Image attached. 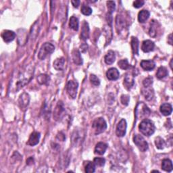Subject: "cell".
<instances>
[{
	"mask_svg": "<svg viewBox=\"0 0 173 173\" xmlns=\"http://www.w3.org/2000/svg\"><path fill=\"white\" fill-rule=\"evenodd\" d=\"M34 74V67L29 64L16 72L10 85V90L14 93L27 85L31 80Z\"/></svg>",
	"mask_w": 173,
	"mask_h": 173,
	"instance_id": "cell-1",
	"label": "cell"
},
{
	"mask_svg": "<svg viewBox=\"0 0 173 173\" xmlns=\"http://www.w3.org/2000/svg\"><path fill=\"white\" fill-rule=\"evenodd\" d=\"M139 129L142 134H144L145 136H150V135H153L155 131V126H154L153 122L150 120L144 119L140 123Z\"/></svg>",
	"mask_w": 173,
	"mask_h": 173,
	"instance_id": "cell-2",
	"label": "cell"
},
{
	"mask_svg": "<svg viewBox=\"0 0 173 173\" xmlns=\"http://www.w3.org/2000/svg\"><path fill=\"white\" fill-rule=\"evenodd\" d=\"M151 111L144 102H139L135 108V116L137 119H141L148 116Z\"/></svg>",
	"mask_w": 173,
	"mask_h": 173,
	"instance_id": "cell-3",
	"label": "cell"
},
{
	"mask_svg": "<svg viewBox=\"0 0 173 173\" xmlns=\"http://www.w3.org/2000/svg\"><path fill=\"white\" fill-rule=\"evenodd\" d=\"M55 47L54 45H52L50 43H44L40 49L38 54V58L41 60H43L48 55L53 53Z\"/></svg>",
	"mask_w": 173,
	"mask_h": 173,
	"instance_id": "cell-4",
	"label": "cell"
},
{
	"mask_svg": "<svg viewBox=\"0 0 173 173\" xmlns=\"http://www.w3.org/2000/svg\"><path fill=\"white\" fill-rule=\"evenodd\" d=\"M92 128L95 131V135H98L106 129L107 125L106 122L102 118H98L94 120L92 124Z\"/></svg>",
	"mask_w": 173,
	"mask_h": 173,
	"instance_id": "cell-5",
	"label": "cell"
},
{
	"mask_svg": "<svg viewBox=\"0 0 173 173\" xmlns=\"http://www.w3.org/2000/svg\"><path fill=\"white\" fill-rule=\"evenodd\" d=\"M133 142L134 144L137 145L139 149L141 152H146L148 149V144L145 139L143 137L140 135H135L133 137Z\"/></svg>",
	"mask_w": 173,
	"mask_h": 173,
	"instance_id": "cell-6",
	"label": "cell"
},
{
	"mask_svg": "<svg viewBox=\"0 0 173 173\" xmlns=\"http://www.w3.org/2000/svg\"><path fill=\"white\" fill-rule=\"evenodd\" d=\"M78 84V82L74 81H70L66 85V91L70 97L72 99L76 98Z\"/></svg>",
	"mask_w": 173,
	"mask_h": 173,
	"instance_id": "cell-7",
	"label": "cell"
},
{
	"mask_svg": "<svg viewBox=\"0 0 173 173\" xmlns=\"http://www.w3.org/2000/svg\"><path fill=\"white\" fill-rule=\"evenodd\" d=\"M126 122L125 119H122L118 122L117 127H116V133L118 137H124L126 134Z\"/></svg>",
	"mask_w": 173,
	"mask_h": 173,
	"instance_id": "cell-8",
	"label": "cell"
},
{
	"mask_svg": "<svg viewBox=\"0 0 173 173\" xmlns=\"http://www.w3.org/2000/svg\"><path fill=\"white\" fill-rule=\"evenodd\" d=\"M64 112V108L62 101H58V103L56 106L54 112V118L55 120H58L62 117Z\"/></svg>",
	"mask_w": 173,
	"mask_h": 173,
	"instance_id": "cell-9",
	"label": "cell"
},
{
	"mask_svg": "<svg viewBox=\"0 0 173 173\" xmlns=\"http://www.w3.org/2000/svg\"><path fill=\"white\" fill-rule=\"evenodd\" d=\"M2 37L5 42L10 43L15 39V37H16V33L14 31H9V30H6V31H3L2 33Z\"/></svg>",
	"mask_w": 173,
	"mask_h": 173,
	"instance_id": "cell-10",
	"label": "cell"
},
{
	"mask_svg": "<svg viewBox=\"0 0 173 173\" xmlns=\"http://www.w3.org/2000/svg\"><path fill=\"white\" fill-rule=\"evenodd\" d=\"M134 85V75L132 73H126L124 79V85L126 89L129 90Z\"/></svg>",
	"mask_w": 173,
	"mask_h": 173,
	"instance_id": "cell-11",
	"label": "cell"
},
{
	"mask_svg": "<svg viewBox=\"0 0 173 173\" xmlns=\"http://www.w3.org/2000/svg\"><path fill=\"white\" fill-rule=\"evenodd\" d=\"M116 30H117L118 33H120L123 31H125L126 29V22L124 20V18L118 15L117 17H116Z\"/></svg>",
	"mask_w": 173,
	"mask_h": 173,
	"instance_id": "cell-12",
	"label": "cell"
},
{
	"mask_svg": "<svg viewBox=\"0 0 173 173\" xmlns=\"http://www.w3.org/2000/svg\"><path fill=\"white\" fill-rule=\"evenodd\" d=\"M29 95L27 93H23L20 96V98L18 100V104L21 109L27 108L28 105L29 104Z\"/></svg>",
	"mask_w": 173,
	"mask_h": 173,
	"instance_id": "cell-13",
	"label": "cell"
},
{
	"mask_svg": "<svg viewBox=\"0 0 173 173\" xmlns=\"http://www.w3.org/2000/svg\"><path fill=\"white\" fill-rule=\"evenodd\" d=\"M106 77L109 80L115 81L117 80L120 77V73L118 70L115 68H111L106 73Z\"/></svg>",
	"mask_w": 173,
	"mask_h": 173,
	"instance_id": "cell-14",
	"label": "cell"
},
{
	"mask_svg": "<svg viewBox=\"0 0 173 173\" xmlns=\"http://www.w3.org/2000/svg\"><path fill=\"white\" fill-rule=\"evenodd\" d=\"M140 65L144 70L151 71L156 66V64L153 60H142Z\"/></svg>",
	"mask_w": 173,
	"mask_h": 173,
	"instance_id": "cell-15",
	"label": "cell"
},
{
	"mask_svg": "<svg viewBox=\"0 0 173 173\" xmlns=\"http://www.w3.org/2000/svg\"><path fill=\"white\" fill-rule=\"evenodd\" d=\"M40 137H41V135H40L39 133L33 132L29 137V140L28 141L27 144L31 146H34V145H36L37 144H38V143L39 142Z\"/></svg>",
	"mask_w": 173,
	"mask_h": 173,
	"instance_id": "cell-16",
	"label": "cell"
},
{
	"mask_svg": "<svg viewBox=\"0 0 173 173\" xmlns=\"http://www.w3.org/2000/svg\"><path fill=\"white\" fill-rule=\"evenodd\" d=\"M154 46H154L153 41L150 40H145L142 43L141 49L145 53H148V52H150L153 50Z\"/></svg>",
	"mask_w": 173,
	"mask_h": 173,
	"instance_id": "cell-17",
	"label": "cell"
},
{
	"mask_svg": "<svg viewBox=\"0 0 173 173\" xmlns=\"http://www.w3.org/2000/svg\"><path fill=\"white\" fill-rule=\"evenodd\" d=\"M72 57H73V60L75 64L80 66L82 64V59L81 58V55L79 51L78 50H74L72 51Z\"/></svg>",
	"mask_w": 173,
	"mask_h": 173,
	"instance_id": "cell-18",
	"label": "cell"
},
{
	"mask_svg": "<svg viewBox=\"0 0 173 173\" xmlns=\"http://www.w3.org/2000/svg\"><path fill=\"white\" fill-rule=\"evenodd\" d=\"M65 59L64 58H60L56 59L54 62V68L58 71H62L64 69Z\"/></svg>",
	"mask_w": 173,
	"mask_h": 173,
	"instance_id": "cell-19",
	"label": "cell"
},
{
	"mask_svg": "<svg viewBox=\"0 0 173 173\" xmlns=\"http://www.w3.org/2000/svg\"><path fill=\"white\" fill-rule=\"evenodd\" d=\"M160 112L164 116H169L171 115L172 112V108L170 104L164 103L161 105L160 106Z\"/></svg>",
	"mask_w": 173,
	"mask_h": 173,
	"instance_id": "cell-20",
	"label": "cell"
},
{
	"mask_svg": "<svg viewBox=\"0 0 173 173\" xmlns=\"http://www.w3.org/2000/svg\"><path fill=\"white\" fill-rule=\"evenodd\" d=\"M141 93L143 94V95L144 96L145 100H148V101L151 100L154 96L153 90L152 88H150L149 86H148V87H145L144 89H142Z\"/></svg>",
	"mask_w": 173,
	"mask_h": 173,
	"instance_id": "cell-21",
	"label": "cell"
},
{
	"mask_svg": "<svg viewBox=\"0 0 173 173\" xmlns=\"http://www.w3.org/2000/svg\"><path fill=\"white\" fill-rule=\"evenodd\" d=\"M108 145L103 142H100L97 144L95 148V153L99 155H103L106 152Z\"/></svg>",
	"mask_w": 173,
	"mask_h": 173,
	"instance_id": "cell-22",
	"label": "cell"
},
{
	"mask_svg": "<svg viewBox=\"0 0 173 173\" xmlns=\"http://www.w3.org/2000/svg\"><path fill=\"white\" fill-rule=\"evenodd\" d=\"M81 37L82 39L86 40L89 37V24L86 22L84 21L83 24H82V31H81Z\"/></svg>",
	"mask_w": 173,
	"mask_h": 173,
	"instance_id": "cell-23",
	"label": "cell"
},
{
	"mask_svg": "<svg viewBox=\"0 0 173 173\" xmlns=\"http://www.w3.org/2000/svg\"><path fill=\"white\" fill-rule=\"evenodd\" d=\"M115 58H116V56H115L114 52L113 51H109L104 57L105 62L108 65L112 64L115 61Z\"/></svg>",
	"mask_w": 173,
	"mask_h": 173,
	"instance_id": "cell-24",
	"label": "cell"
},
{
	"mask_svg": "<svg viewBox=\"0 0 173 173\" xmlns=\"http://www.w3.org/2000/svg\"><path fill=\"white\" fill-rule=\"evenodd\" d=\"M162 168L164 171H166L168 172H171L173 168L172 161L169 159L163 160L162 162Z\"/></svg>",
	"mask_w": 173,
	"mask_h": 173,
	"instance_id": "cell-25",
	"label": "cell"
},
{
	"mask_svg": "<svg viewBox=\"0 0 173 173\" xmlns=\"http://www.w3.org/2000/svg\"><path fill=\"white\" fill-rule=\"evenodd\" d=\"M131 49H132L133 53L135 55H138L139 54V41L137 37H132L131 41Z\"/></svg>",
	"mask_w": 173,
	"mask_h": 173,
	"instance_id": "cell-26",
	"label": "cell"
},
{
	"mask_svg": "<svg viewBox=\"0 0 173 173\" xmlns=\"http://www.w3.org/2000/svg\"><path fill=\"white\" fill-rule=\"evenodd\" d=\"M149 12L148 10H141L138 14V20L141 23H144L149 17Z\"/></svg>",
	"mask_w": 173,
	"mask_h": 173,
	"instance_id": "cell-27",
	"label": "cell"
},
{
	"mask_svg": "<svg viewBox=\"0 0 173 173\" xmlns=\"http://www.w3.org/2000/svg\"><path fill=\"white\" fill-rule=\"evenodd\" d=\"M82 137H83V135H82V134L81 135L79 131H76V129H75L73 134V143L75 145L81 144Z\"/></svg>",
	"mask_w": 173,
	"mask_h": 173,
	"instance_id": "cell-28",
	"label": "cell"
},
{
	"mask_svg": "<svg viewBox=\"0 0 173 173\" xmlns=\"http://www.w3.org/2000/svg\"><path fill=\"white\" fill-rule=\"evenodd\" d=\"M37 82H38L39 84L46 85V84L48 83L49 81H50V78L47 74H41L39 75L38 77H37Z\"/></svg>",
	"mask_w": 173,
	"mask_h": 173,
	"instance_id": "cell-29",
	"label": "cell"
},
{
	"mask_svg": "<svg viewBox=\"0 0 173 173\" xmlns=\"http://www.w3.org/2000/svg\"><path fill=\"white\" fill-rule=\"evenodd\" d=\"M167 75H168V70L166 68L163 66L160 67L156 73V77L157 78H159V79H162V78L166 77Z\"/></svg>",
	"mask_w": 173,
	"mask_h": 173,
	"instance_id": "cell-30",
	"label": "cell"
},
{
	"mask_svg": "<svg viewBox=\"0 0 173 173\" xmlns=\"http://www.w3.org/2000/svg\"><path fill=\"white\" fill-rule=\"evenodd\" d=\"M69 26L74 31H78V18L75 16H72L70 19Z\"/></svg>",
	"mask_w": 173,
	"mask_h": 173,
	"instance_id": "cell-31",
	"label": "cell"
},
{
	"mask_svg": "<svg viewBox=\"0 0 173 173\" xmlns=\"http://www.w3.org/2000/svg\"><path fill=\"white\" fill-rule=\"evenodd\" d=\"M155 144L156 145V148L159 149H162L164 148L166 143H165L164 140L162 138L160 137H157L155 139Z\"/></svg>",
	"mask_w": 173,
	"mask_h": 173,
	"instance_id": "cell-32",
	"label": "cell"
},
{
	"mask_svg": "<svg viewBox=\"0 0 173 173\" xmlns=\"http://www.w3.org/2000/svg\"><path fill=\"white\" fill-rule=\"evenodd\" d=\"M118 65L120 69L122 70H127L130 68V65H129V62H128V60L126 59L120 60V61L118 62Z\"/></svg>",
	"mask_w": 173,
	"mask_h": 173,
	"instance_id": "cell-33",
	"label": "cell"
},
{
	"mask_svg": "<svg viewBox=\"0 0 173 173\" xmlns=\"http://www.w3.org/2000/svg\"><path fill=\"white\" fill-rule=\"evenodd\" d=\"M95 171V165L94 163L89 162L85 166V172L88 173L94 172Z\"/></svg>",
	"mask_w": 173,
	"mask_h": 173,
	"instance_id": "cell-34",
	"label": "cell"
},
{
	"mask_svg": "<svg viewBox=\"0 0 173 173\" xmlns=\"http://www.w3.org/2000/svg\"><path fill=\"white\" fill-rule=\"evenodd\" d=\"M93 163L95 164V166H103L106 163V160L103 157H95V158H94Z\"/></svg>",
	"mask_w": 173,
	"mask_h": 173,
	"instance_id": "cell-35",
	"label": "cell"
},
{
	"mask_svg": "<svg viewBox=\"0 0 173 173\" xmlns=\"http://www.w3.org/2000/svg\"><path fill=\"white\" fill-rule=\"evenodd\" d=\"M81 12L85 16H89L92 13V9L87 6H82L81 7Z\"/></svg>",
	"mask_w": 173,
	"mask_h": 173,
	"instance_id": "cell-36",
	"label": "cell"
},
{
	"mask_svg": "<svg viewBox=\"0 0 173 173\" xmlns=\"http://www.w3.org/2000/svg\"><path fill=\"white\" fill-rule=\"evenodd\" d=\"M90 81H91V83L95 86H99L100 84V81L99 78L94 74H91V76H90Z\"/></svg>",
	"mask_w": 173,
	"mask_h": 173,
	"instance_id": "cell-37",
	"label": "cell"
},
{
	"mask_svg": "<svg viewBox=\"0 0 173 173\" xmlns=\"http://www.w3.org/2000/svg\"><path fill=\"white\" fill-rule=\"evenodd\" d=\"M107 6H108V9L109 11V14H111L115 10V7H116L115 2H112V1L107 2Z\"/></svg>",
	"mask_w": 173,
	"mask_h": 173,
	"instance_id": "cell-38",
	"label": "cell"
},
{
	"mask_svg": "<svg viewBox=\"0 0 173 173\" xmlns=\"http://www.w3.org/2000/svg\"><path fill=\"white\" fill-rule=\"evenodd\" d=\"M152 83H153V78L151 77L145 78L144 81H143V84H144L145 87H148V86H150L152 85Z\"/></svg>",
	"mask_w": 173,
	"mask_h": 173,
	"instance_id": "cell-39",
	"label": "cell"
},
{
	"mask_svg": "<svg viewBox=\"0 0 173 173\" xmlns=\"http://www.w3.org/2000/svg\"><path fill=\"white\" fill-rule=\"evenodd\" d=\"M129 97L126 95H122L121 96V98H120V100H121V102L123 105H125V106H127L128 104H129Z\"/></svg>",
	"mask_w": 173,
	"mask_h": 173,
	"instance_id": "cell-40",
	"label": "cell"
},
{
	"mask_svg": "<svg viewBox=\"0 0 173 173\" xmlns=\"http://www.w3.org/2000/svg\"><path fill=\"white\" fill-rule=\"evenodd\" d=\"M154 24H155V22H153V21L152 22V24L151 26V27H150V30H149V35L151 37H156V27H154Z\"/></svg>",
	"mask_w": 173,
	"mask_h": 173,
	"instance_id": "cell-41",
	"label": "cell"
},
{
	"mask_svg": "<svg viewBox=\"0 0 173 173\" xmlns=\"http://www.w3.org/2000/svg\"><path fill=\"white\" fill-rule=\"evenodd\" d=\"M144 1H142V0H137L133 2V6L135 8H140L144 6Z\"/></svg>",
	"mask_w": 173,
	"mask_h": 173,
	"instance_id": "cell-42",
	"label": "cell"
},
{
	"mask_svg": "<svg viewBox=\"0 0 173 173\" xmlns=\"http://www.w3.org/2000/svg\"><path fill=\"white\" fill-rule=\"evenodd\" d=\"M71 3H72L73 6L74 7H78L80 4V1H78V0H73V1L71 2Z\"/></svg>",
	"mask_w": 173,
	"mask_h": 173,
	"instance_id": "cell-43",
	"label": "cell"
},
{
	"mask_svg": "<svg viewBox=\"0 0 173 173\" xmlns=\"http://www.w3.org/2000/svg\"><path fill=\"white\" fill-rule=\"evenodd\" d=\"M81 51L82 52H85L86 50H87V47H88V46L86 45V43H83V44H82L81 46Z\"/></svg>",
	"mask_w": 173,
	"mask_h": 173,
	"instance_id": "cell-44",
	"label": "cell"
},
{
	"mask_svg": "<svg viewBox=\"0 0 173 173\" xmlns=\"http://www.w3.org/2000/svg\"><path fill=\"white\" fill-rule=\"evenodd\" d=\"M27 164L28 165H31V164H33V158L32 157H29V158L27 160Z\"/></svg>",
	"mask_w": 173,
	"mask_h": 173,
	"instance_id": "cell-45",
	"label": "cell"
},
{
	"mask_svg": "<svg viewBox=\"0 0 173 173\" xmlns=\"http://www.w3.org/2000/svg\"><path fill=\"white\" fill-rule=\"evenodd\" d=\"M172 34H171V35H169L168 38V43H170L171 45H172Z\"/></svg>",
	"mask_w": 173,
	"mask_h": 173,
	"instance_id": "cell-46",
	"label": "cell"
},
{
	"mask_svg": "<svg viewBox=\"0 0 173 173\" xmlns=\"http://www.w3.org/2000/svg\"><path fill=\"white\" fill-rule=\"evenodd\" d=\"M172 59L171 60V63H170V66H171V69L172 70Z\"/></svg>",
	"mask_w": 173,
	"mask_h": 173,
	"instance_id": "cell-47",
	"label": "cell"
},
{
	"mask_svg": "<svg viewBox=\"0 0 173 173\" xmlns=\"http://www.w3.org/2000/svg\"><path fill=\"white\" fill-rule=\"evenodd\" d=\"M152 172H160L159 171H153Z\"/></svg>",
	"mask_w": 173,
	"mask_h": 173,
	"instance_id": "cell-48",
	"label": "cell"
}]
</instances>
